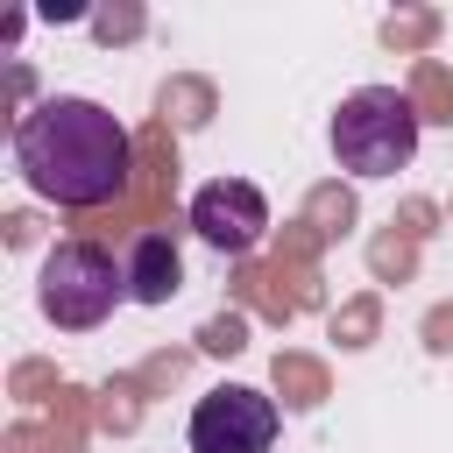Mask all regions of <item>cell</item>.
Listing matches in <instances>:
<instances>
[{"instance_id": "1", "label": "cell", "mask_w": 453, "mask_h": 453, "mask_svg": "<svg viewBox=\"0 0 453 453\" xmlns=\"http://www.w3.org/2000/svg\"><path fill=\"white\" fill-rule=\"evenodd\" d=\"M14 170L35 198H50L64 212H92V205H113L127 191L134 142L99 99L50 92L14 120Z\"/></svg>"}, {"instance_id": "2", "label": "cell", "mask_w": 453, "mask_h": 453, "mask_svg": "<svg viewBox=\"0 0 453 453\" xmlns=\"http://www.w3.org/2000/svg\"><path fill=\"white\" fill-rule=\"evenodd\" d=\"M333 163L347 177H396L418 156V106L396 85H361L333 113Z\"/></svg>"}, {"instance_id": "3", "label": "cell", "mask_w": 453, "mask_h": 453, "mask_svg": "<svg viewBox=\"0 0 453 453\" xmlns=\"http://www.w3.org/2000/svg\"><path fill=\"white\" fill-rule=\"evenodd\" d=\"M35 304L64 333H92L127 304V262H113L99 241H57L35 276Z\"/></svg>"}, {"instance_id": "4", "label": "cell", "mask_w": 453, "mask_h": 453, "mask_svg": "<svg viewBox=\"0 0 453 453\" xmlns=\"http://www.w3.org/2000/svg\"><path fill=\"white\" fill-rule=\"evenodd\" d=\"M276 403L262 396V389H248V382H219V389H205L198 403H191V425H184V439H191V453H269L276 446Z\"/></svg>"}, {"instance_id": "5", "label": "cell", "mask_w": 453, "mask_h": 453, "mask_svg": "<svg viewBox=\"0 0 453 453\" xmlns=\"http://www.w3.org/2000/svg\"><path fill=\"white\" fill-rule=\"evenodd\" d=\"M191 234L212 255H255L262 234H269V198L248 177H212V184L191 191Z\"/></svg>"}, {"instance_id": "6", "label": "cell", "mask_w": 453, "mask_h": 453, "mask_svg": "<svg viewBox=\"0 0 453 453\" xmlns=\"http://www.w3.org/2000/svg\"><path fill=\"white\" fill-rule=\"evenodd\" d=\"M184 290V262H177V241L170 234H142L127 248V297L134 304H170Z\"/></svg>"}]
</instances>
